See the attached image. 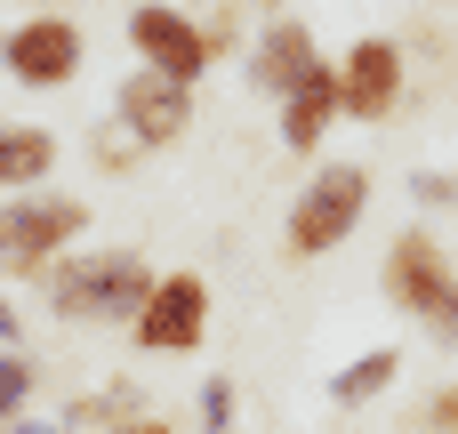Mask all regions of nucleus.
Instances as JSON below:
<instances>
[{"instance_id":"nucleus-21","label":"nucleus","mask_w":458,"mask_h":434,"mask_svg":"<svg viewBox=\"0 0 458 434\" xmlns=\"http://www.w3.org/2000/svg\"><path fill=\"white\" fill-rule=\"evenodd\" d=\"M113 434H177V427H169V419L153 411V419H129V427H113Z\"/></svg>"},{"instance_id":"nucleus-22","label":"nucleus","mask_w":458,"mask_h":434,"mask_svg":"<svg viewBox=\"0 0 458 434\" xmlns=\"http://www.w3.org/2000/svg\"><path fill=\"white\" fill-rule=\"evenodd\" d=\"M0 434H64V427H48V419H16V427H0Z\"/></svg>"},{"instance_id":"nucleus-20","label":"nucleus","mask_w":458,"mask_h":434,"mask_svg":"<svg viewBox=\"0 0 458 434\" xmlns=\"http://www.w3.org/2000/svg\"><path fill=\"white\" fill-rule=\"evenodd\" d=\"M0 346H24V314H16L8 290H0Z\"/></svg>"},{"instance_id":"nucleus-5","label":"nucleus","mask_w":458,"mask_h":434,"mask_svg":"<svg viewBox=\"0 0 458 434\" xmlns=\"http://www.w3.org/2000/svg\"><path fill=\"white\" fill-rule=\"evenodd\" d=\"M129 56H137L145 72L185 81V89H201V81L225 64L217 32H209L185 0H137V8H129Z\"/></svg>"},{"instance_id":"nucleus-7","label":"nucleus","mask_w":458,"mask_h":434,"mask_svg":"<svg viewBox=\"0 0 458 434\" xmlns=\"http://www.w3.org/2000/svg\"><path fill=\"white\" fill-rule=\"evenodd\" d=\"M209 322H217V290H209V274H201V266H169V274L153 282L145 314L129 322V338H137V354H201Z\"/></svg>"},{"instance_id":"nucleus-4","label":"nucleus","mask_w":458,"mask_h":434,"mask_svg":"<svg viewBox=\"0 0 458 434\" xmlns=\"http://www.w3.org/2000/svg\"><path fill=\"white\" fill-rule=\"evenodd\" d=\"M362 217H370V169L362 161H330V169H314L298 185V201L282 217V250L290 258H330V250H346L362 234Z\"/></svg>"},{"instance_id":"nucleus-14","label":"nucleus","mask_w":458,"mask_h":434,"mask_svg":"<svg viewBox=\"0 0 458 434\" xmlns=\"http://www.w3.org/2000/svg\"><path fill=\"white\" fill-rule=\"evenodd\" d=\"M403 346H362L346 370H330V411H370L378 395H394L403 387Z\"/></svg>"},{"instance_id":"nucleus-2","label":"nucleus","mask_w":458,"mask_h":434,"mask_svg":"<svg viewBox=\"0 0 458 434\" xmlns=\"http://www.w3.org/2000/svg\"><path fill=\"white\" fill-rule=\"evenodd\" d=\"M378 290H386V306H394L403 322H419L435 346H458V258H451V242H443L427 217L386 242Z\"/></svg>"},{"instance_id":"nucleus-23","label":"nucleus","mask_w":458,"mask_h":434,"mask_svg":"<svg viewBox=\"0 0 458 434\" xmlns=\"http://www.w3.org/2000/svg\"><path fill=\"white\" fill-rule=\"evenodd\" d=\"M32 8H64V0H24V16H32Z\"/></svg>"},{"instance_id":"nucleus-17","label":"nucleus","mask_w":458,"mask_h":434,"mask_svg":"<svg viewBox=\"0 0 458 434\" xmlns=\"http://www.w3.org/2000/svg\"><path fill=\"white\" fill-rule=\"evenodd\" d=\"M233 403H242V395H233V379H225V370H209V379H201V395H193L201 434H242V427H233Z\"/></svg>"},{"instance_id":"nucleus-10","label":"nucleus","mask_w":458,"mask_h":434,"mask_svg":"<svg viewBox=\"0 0 458 434\" xmlns=\"http://www.w3.org/2000/svg\"><path fill=\"white\" fill-rule=\"evenodd\" d=\"M338 81H346V121H394L403 81H411V56H403L394 32H362L338 56Z\"/></svg>"},{"instance_id":"nucleus-8","label":"nucleus","mask_w":458,"mask_h":434,"mask_svg":"<svg viewBox=\"0 0 458 434\" xmlns=\"http://www.w3.org/2000/svg\"><path fill=\"white\" fill-rule=\"evenodd\" d=\"M193 113H201V89H185V81H169V72H145V64H129V81L113 89V121H121L145 153L185 145Z\"/></svg>"},{"instance_id":"nucleus-16","label":"nucleus","mask_w":458,"mask_h":434,"mask_svg":"<svg viewBox=\"0 0 458 434\" xmlns=\"http://www.w3.org/2000/svg\"><path fill=\"white\" fill-rule=\"evenodd\" d=\"M89 169H97V177H137V169H145V145L105 113V121L89 129Z\"/></svg>"},{"instance_id":"nucleus-1","label":"nucleus","mask_w":458,"mask_h":434,"mask_svg":"<svg viewBox=\"0 0 458 434\" xmlns=\"http://www.w3.org/2000/svg\"><path fill=\"white\" fill-rule=\"evenodd\" d=\"M153 282H161V266H153L145 250L81 242L72 258H56V266L40 274V306H48V322H64V330H129V322L145 314Z\"/></svg>"},{"instance_id":"nucleus-15","label":"nucleus","mask_w":458,"mask_h":434,"mask_svg":"<svg viewBox=\"0 0 458 434\" xmlns=\"http://www.w3.org/2000/svg\"><path fill=\"white\" fill-rule=\"evenodd\" d=\"M32 395H40V354L32 346H0V427L32 419Z\"/></svg>"},{"instance_id":"nucleus-13","label":"nucleus","mask_w":458,"mask_h":434,"mask_svg":"<svg viewBox=\"0 0 458 434\" xmlns=\"http://www.w3.org/2000/svg\"><path fill=\"white\" fill-rule=\"evenodd\" d=\"M129 419H153V395L137 387V370H113V379H97L89 395H72L56 411L64 434H113V427H129Z\"/></svg>"},{"instance_id":"nucleus-3","label":"nucleus","mask_w":458,"mask_h":434,"mask_svg":"<svg viewBox=\"0 0 458 434\" xmlns=\"http://www.w3.org/2000/svg\"><path fill=\"white\" fill-rule=\"evenodd\" d=\"M89 226H97V209L72 185H40V193L0 201V282H32L40 290V274L56 258H72Z\"/></svg>"},{"instance_id":"nucleus-9","label":"nucleus","mask_w":458,"mask_h":434,"mask_svg":"<svg viewBox=\"0 0 458 434\" xmlns=\"http://www.w3.org/2000/svg\"><path fill=\"white\" fill-rule=\"evenodd\" d=\"M314 64H322V40H314L306 16H266V24L250 32V48H242V72H250V89H258L266 105H290Z\"/></svg>"},{"instance_id":"nucleus-6","label":"nucleus","mask_w":458,"mask_h":434,"mask_svg":"<svg viewBox=\"0 0 458 434\" xmlns=\"http://www.w3.org/2000/svg\"><path fill=\"white\" fill-rule=\"evenodd\" d=\"M81 64H89V32L72 8H32L0 32V72L16 89H72Z\"/></svg>"},{"instance_id":"nucleus-12","label":"nucleus","mask_w":458,"mask_h":434,"mask_svg":"<svg viewBox=\"0 0 458 434\" xmlns=\"http://www.w3.org/2000/svg\"><path fill=\"white\" fill-rule=\"evenodd\" d=\"M56 161H64V137L48 121H0V201L56 185Z\"/></svg>"},{"instance_id":"nucleus-19","label":"nucleus","mask_w":458,"mask_h":434,"mask_svg":"<svg viewBox=\"0 0 458 434\" xmlns=\"http://www.w3.org/2000/svg\"><path fill=\"white\" fill-rule=\"evenodd\" d=\"M411 193H419L427 209H458V177H443V169H419V177H411Z\"/></svg>"},{"instance_id":"nucleus-18","label":"nucleus","mask_w":458,"mask_h":434,"mask_svg":"<svg viewBox=\"0 0 458 434\" xmlns=\"http://www.w3.org/2000/svg\"><path fill=\"white\" fill-rule=\"evenodd\" d=\"M419 434H458V379H443V387H427V403H419V419H411Z\"/></svg>"},{"instance_id":"nucleus-11","label":"nucleus","mask_w":458,"mask_h":434,"mask_svg":"<svg viewBox=\"0 0 458 434\" xmlns=\"http://www.w3.org/2000/svg\"><path fill=\"white\" fill-rule=\"evenodd\" d=\"M346 121V81H338V64L322 56L314 72H306V89L290 97V105H274V137H282V153H298V161H314L322 145H330V129Z\"/></svg>"}]
</instances>
